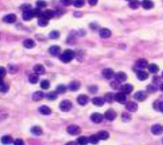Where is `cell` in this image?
Instances as JSON below:
<instances>
[{
  "mask_svg": "<svg viewBox=\"0 0 163 145\" xmlns=\"http://www.w3.org/2000/svg\"><path fill=\"white\" fill-rule=\"evenodd\" d=\"M75 57V52L71 49H67L59 55L60 60L64 63H68L74 59Z\"/></svg>",
  "mask_w": 163,
  "mask_h": 145,
  "instance_id": "obj_1",
  "label": "cell"
},
{
  "mask_svg": "<svg viewBox=\"0 0 163 145\" xmlns=\"http://www.w3.org/2000/svg\"><path fill=\"white\" fill-rule=\"evenodd\" d=\"M59 109L63 112H69L70 109H72V102L69 100H64L63 102H61Z\"/></svg>",
  "mask_w": 163,
  "mask_h": 145,
  "instance_id": "obj_2",
  "label": "cell"
},
{
  "mask_svg": "<svg viewBox=\"0 0 163 145\" xmlns=\"http://www.w3.org/2000/svg\"><path fill=\"white\" fill-rule=\"evenodd\" d=\"M67 133L70 135H77L81 133V130L80 127L77 126V125H70L67 127Z\"/></svg>",
  "mask_w": 163,
  "mask_h": 145,
  "instance_id": "obj_3",
  "label": "cell"
},
{
  "mask_svg": "<svg viewBox=\"0 0 163 145\" xmlns=\"http://www.w3.org/2000/svg\"><path fill=\"white\" fill-rule=\"evenodd\" d=\"M104 116H105V118H106L107 120L112 121L116 118L117 114H116V112H115L114 110H112V109H109V110H107V111L105 112Z\"/></svg>",
  "mask_w": 163,
  "mask_h": 145,
  "instance_id": "obj_4",
  "label": "cell"
},
{
  "mask_svg": "<svg viewBox=\"0 0 163 145\" xmlns=\"http://www.w3.org/2000/svg\"><path fill=\"white\" fill-rule=\"evenodd\" d=\"M151 133L154 135H160L163 133V127L159 124H155L151 127Z\"/></svg>",
  "mask_w": 163,
  "mask_h": 145,
  "instance_id": "obj_5",
  "label": "cell"
},
{
  "mask_svg": "<svg viewBox=\"0 0 163 145\" xmlns=\"http://www.w3.org/2000/svg\"><path fill=\"white\" fill-rule=\"evenodd\" d=\"M115 100L117 102L123 104L127 102V95L123 92H119L115 94Z\"/></svg>",
  "mask_w": 163,
  "mask_h": 145,
  "instance_id": "obj_6",
  "label": "cell"
},
{
  "mask_svg": "<svg viewBox=\"0 0 163 145\" xmlns=\"http://www.w3.org/2000/svg\"><path fill=\"white\" fill-rule=\"evenodd\" d=\"M102 76L107 80H109V79L112 78L115 74H114V71L112 70V69H110V68H106V69H104L102 70Z\"/></svg>",
  "mask_w": 163,
  "mask_h": 145,
  "instance_id": "obj_7",
  "label": "cell"
},
{
  "mask_svg": "<svg viewBox=\"0 0 163 145\" xmlns=\"http://www.w3.org/2000/svg\"><path fill=\"white\" fill-rule=\"evenodd\" d=\"M114 77H115V80L119 82V83L126 81L127 80V75L123 72H119L117 73H115Z\"/></svg>",
  "mask_w": 163,
  "mask_h": 145,
  "instance_id": "obj_8",
  "label": "cell"
},
{
  "mask_svg": "<svg viewBox=\"0 0 163 145\" xmlns=\"http://www.w3.org/2000/svg\"><path fill=\"white\" fill-rule=\"evenodd\" d=\"M148 67V63L147 59H140L137 61L136 63V67L138 68L140 70H144L146 67Z\"/></svg>",
  "mask_w": 163,
  "mask_h": 145,
  "instance_id": "obj_9",
  "label": "cell"
},
{
  "mask_svg": "<svg viewBox=\"0 0 163 145\" xmlns=\"http://www.w3.org/2000/svg\"><path fill=\"white\" fill-rule=\"evenodd\" d=\"M103 116L101 113L98 112H94L91 115V119L92 122L95 123H100L103 120Z\"/></svg>",
  "mask_w": 163,
  "mask_h": 145,
  "instance_id": "obj_10",
  "label": "cell"
},
{
  "mask_svg": "<svg viewBox=\"0 0 163 145\" xmlns=\"http://www.w3.org/2000/svg\"><path fill=\"white\" fill-rule=\"evenodd\" d=\"M3 20L5 22V23H8V24L15 23V22L16 21V16L15 14L10 13V14L5 16L3 17Z\"/></svg>",
  "mask_w": 163,
  "mask_h": 145,
  "instance_id": "obj_11",
  "label": "cell"
},
{
  "mask_svg": "<svg viewBox=\"0 0 163 145\" xmlns=\"http://www.w3.org/2000/svg\"><path fill=\"white\" fill-rule=\"evenodd\" d=\"M99 35L102 38H109L112 35V32L108 28H102L99 30Z\"/></svg>",
  "mask_w": 163,
  "mask_h": 145,
  "instance_id": "obj_12",
  "label": "cell"
},
{
  "mask_svg": "<svg viewBox=\"0 0 163 145\" xmlns=\"http://www.w3.org/2000/svg\"><path fill=\"white\" fill-rule=\"evenodd\" d=\"M88 97L86 94H80L77 97V102L80 105H86L88 104Z\"/></svg>",
  "mask_w": 163,
  "mask_h": 145,
  "instance_id": "obj_13",
  "label": "cell"
},
{
  "mask_svg": "<svg viewBox=\"0 0 163 145\" xmlns=\"http://www.w3.org/2000/svg\"><path fill=\"white\" fill-rule=\"evenodd\" d=\"M55 16V11L51 10V9H47V10H46V11H44V12L42 13V17L49 20L50 19L53 18Z\"/></svg>",
  "mask_w": 163,
  "mask_h": 145,
  "instance_id": "obj_14",
  "label": "cell"
},
{
  "mask_svg": "<svg viewBox=\"0 0 163 145\" xmlns=\"http://www.w3.org/2000/svg\"><path fill=\"white\" fill-rule=\"evenodd\" d=\"M49 53L53 55V56H58L60 54L61 48L58 45H52L49 48Z\"/></svg>",
  "mask_w": 163,
  "mask_h": 145,
  "instance_id": "obj_15",
  "label": "cell"
},
{
  "mask_svg": "<svg viewBox=\"0 0 163 145\" xmlns=\"http://www.w3.org/2000/svg\"><path fill=\"white\" fill-rule=\"evenodd\" d=\"M147 98V93L145 91H137V93L134 94V98L139 102H142V101H145Z\"/></svg>",
  "mask_w": 163,
  "mask_h": 145,
  "instance_id": "obj_16",
  "label": "cell"
},
{
  "mask_svg": "<svg viewBox=\"0 0 163 145\" xmlns=\"http://www.w3.org/2000/svg\"><path fill=\"white\" fill-rule=\"evenodd\" d=\"M34 71L35 73L38 74V75H42V74H44L45 72H46V70H45V67L42 64H36L34 67Z\"/></svg>",
  "mask_w": 163,
  "mask_h": 145,
  "instance_id": "obj_17",
  "label": "cell"
},
{
  "mask_svg": "<svg viewBox=\"0 0 163 145\" xmlns=\"http://www.w3.org/2000/svg\"><path fill=\"white\" fill-rule=\"evenodd\" d=\"M133 90V85L130 84H126L122 86L121 88V91H123V93H125L126 94H130Z\"/></svg>",
  "mask_w": 163,
  "mask_h": 145,
  "instance_id": "obj_18",
  "label": "cell"
},
{
  "mask_svg": "<svg viewBox=\"0 0 163 145\" xmlns=\"http://www.w3.org/2000/svg\"><path fill=\"white\" fill-rule=\"evenodd\" d=\"M126 108L128 111L130 112H136L137 109H138V105L136 102H129L127 103Z\"/></svg>",
  "mask_w": 163,
  "mask_h": 145,
  "instance_id": "obj_19",
  "label": "cell"
},
{
  "mask_svg": "<svg viewBox=\"0 0 163 145\" xmlns=\"http://www.w3.org/2000/svg\"><path fill=\"white\" fill-rule=\"evenodd\" d=\"M105 102V98L102 97H95L92 99V103L96 106H102Z\"/></svg>",
  "mask_w": 163,
  "mask_h": 145,
  "instance_id": "obj_20",
  "label": "cell"
},
{
  "mask_svg": "<svg viewBox=\"0 0 163 145\" xmlns=\"http://www.w3.org/2000/svg\"><path fill=\"white\" fill-rule=\"evenodd\" d=\"M141 5L145 9H151L154 7V3L151 0H143Z\"/></svg>",
  "mask_w": 163,
  "mask_h": 145,
  "instance_id": "obj_21",
  "label": "cell"
},
{
  "mask_svg": "<svg viewBox=\"0 0 163 145\" xmlns=\"http://www.w3.org/2000/svg\"><path fill=\"white\" fill-rule=\"evenodd\" d=\"M137 76L140 80H146L148 78V73L144 70H139L137 72Z\"/></svg>",
  "mask_w": 163,
  "mask_h": 145,
  "instance_id": "obj_22",
  "label": "cell"
},
{
  "mask_svg": "<svg viewBox=\"0 0 163 145\" xmlns=\"http://www.w3.org/2000/svg\"><path fill=\"white\" fill-rule=\"evenodd\" d=\"M80 87H81V84L77 80H73L69 84V89L72 91H77L80 88Z\"/></svg>",
  "mask_w": 163,
  "mask_h": 145,
  "instance_id": "obj_23",
  "label": "cell"
},
{
  "mask_svg": "<svg viewBox=\"0 0 163 145\" xmlns=\"http://www.w3.org/2000/svg\"><path fill=\"white\" fill-rule=\"evenodd\" d=\"M44 98V94L42 91H36L32 94V99L35 102H38L41 101Z\"/></svg>",
  "mask_w": 163,
  "mask_h": 145,
  "instance_id": "obj_24",
  "label": "cell"
},
{
  "mask_svg": "<svg viewBox=\"0 0 163 145\" xmlns=\"http://www.w3.org/2000/svg\"><path fill=\"white\" fill-rule=\"evenodd\" d=\"M39 112L41 114H42V115H50L51 113V109L48 107V106L46 105H42V107H40L39 108Z\"/></svg>",
  "mask_w": 163,
  "mask_h": 145,
  "instance_id": "obj_25",
  "label": "cell"
},
{
  "mask_svg": "<svg viewBox=\"0 0 163 145\" xmlns=\"http://www.w3.org/2000/svg\"><path fill=\"white\" fill-rule=\"evenodd\" d=\"M30 131L35 136H41L42 134V129L38 126H34V127H32Z\"/></svg>",
  "mask_w": 163,
  "mask_h": 145,
  "instance_id": "obj_26",
  "label": "cell"
},
{
  "mask_svg": "<svg viewBox=\"0 0 163 145\" xmlns=\"http://www.w3.org/2000/svg\"><path fill=\"white\" fill-rule=\"evenodd\" d=\"M1 142L3 143V144L9 145L11 144L12 143H14V141H13V139L12 138V136H4L1 138Z\"/></svg>",
  "mask_w": 163,
  "mask_h": 145,
  "instance_id": "obj_27",
  "label": "cell"
},
{
  "mask_svg": "<svg viewBox=\"0 0 163 145\" xmlns=\"http://www.w3.org/2000/svg\"><path fill=\"white\" fill-rule=\"evenodd\" d=\"M28 80H29V82H30V84H37L38 82V80H39V76H38V74H37V73H31L30 76H29V77H28Z\"/></svg>",
  "mask_w": 163,
  "mask_h": 145,
  "instance_id": "obj_28",
  "label": "cell"
},
{
  "mask_svg": "<svg viewBox=\"0 0 163 145\" xmlns=\"http://www.w3.org/2000/svg\"><path fill=\"white\" fill-rule=\"evenodd\" d=\"M77 143L79 145H87L88 143H89V138L84 136H80V137L77 138Z\"/></svg>",
  "mask_w": 163,
  "mask_h": 145,
  "instance_id": "obj_29",
  "label": "cell"
},
{
  "mask_svg": "<svg viewBox=\"0 0 163 145\" xmlns=\"http://www.w3.org/2000/svg\"><path fill=\"white\" fill-rule=\"evenodd\" d=\"M97 135L99 137L100 140H107L109 137V133L106 131V130H102V131H99L98 133H97Z\"/></svg>",
  "mask_w": 163,
  "mask_h": 145,
  "instance_id": "obj_30",
  "label": "cell"
},
{
  "mask_svg": "<svg viewBox=\"0 0 163 145\" xmlns=\"http://www.w3.org/2000/svg\"><path fill=\"white\" fill-rule=\"evenodd\" d=\"M24 46L26 48H33L35 46V42L32 39H26L24 42Z\"/></svg>",
  "mask_w": 163,
  "mask_h": 145,
  "instance_id": "obj_31",
  "label": "cell"
},
{
  "mask_svg": "<svg viewBox=\"0 0 163 145\" xmlns=\"http://www.w3.org/2000/svg\"><path fill=\"white\" fill-rule=\"evenodd\" d=\"M33 14L31 12V9L30 10H27V11H24L23 13V19L24 20H30L31 19L33 18Z\"/></svg>",
  "mask_w": 163,
  "mask_h": 145,
  "instance_id": "obj_32",
  "label": "cell"
},
{
  "mask_svg": "<svg viewBox=\"0 0 163 145\" xmlns=\"http://www.w3.org/2000/svg\"><path fill=\"white\" fill-rule=\"evenodd\" d=\"M148 69L149 70V72H151V73H156V72H158V70H159L158 67L154 63L149 64L148 67Z\"/></svg>",
  "mask_w": 163,
  "mask_h": 145,
  "instance_id": "obj_33",
  "label": "cell"
},
{
  "mask_svg": "<svg viewBox=\"0 0 163 145\" xmlns=\"http://www.w3.org/2000/svg\"><path fill=\"white\" fill-rule=\"evenodd\" d=\"M141 5V3H140L139 0H131L130 1V3H129V6H130V8L133 9H137Z\"/></svg>",
  "mask_w": 163,
  "mask_h": 145,
  "instance_id": "obj_34",
  "label": "cell"
},
{
  "mask_svg": "<svg viewBox=\"0 0 163 145\" xmlns=\"http://www.w3.org/2000/svg\"><path fill=\"white\" fill-rule=\"evenodd\" d=\"M58 93L57 91H51V92H49L47 95H46V97H47V98H48V100H50V101H54V100H55L56 98H57L58 97Z\"/></svg>",
  "mask_w": 163,
  "mask_h": 145,
  "instance_id": "obj_35",
  "label": "cell"
},
{
  "mask_svg": "<svg viewBox=\"0 0 163 145\" xmlns=\"http://www.w3.org/2000/svg\"><path fill=\"white\" fill-rule=\"evenodd\" d=\"M31 12H32L34 17H42V12L41 11L40 8H35V9H31Z\"/></svg>",
  "mask_w": 163,
  "mask_h": 145,
  "instance_id": "obj_36",
  "label": "cell"
},
{
  "mask_svg": "<svg viewBox=\"0 0 163 145\" xmlns=\"http://www.w3.org/2000/svg\"><path fill=\"white\" fill-rule=\"evenodd\" d=\"M99 137L98 136V135L93 134L89 137V143H91L92 144H97L98 141H99Z\"/></svg>",
  "mask_w": 163,
  "mask_h": 145,
  "instance_id": "obj_37",
  "label": "cell"
},
{
  "mask_svg": "<svg viewBox=\"0 0 163 145\" xmlns=\"http://www.w3.org/2000/svg\"><path fill=\"white\" fill-rule=\"evenodd\" d=\"M105 101L106 102H111L113 100H115V95L112 93H108V94H106L105 96Z\"/></svg>",
  "mask_w": 163,
  "mask_h": 145,
  "instance_id": "obj_38",
  "label": "cell"
},
{
  "mask_svg": "<svg viewBox=\"0 0 163 145\" xmlns=\"http://www.w3.org/2000/svg\"><path fill=\"white\" fill-rule=\"evenodd\" d=\"M84 0H74L73 1V6L77 8H81L84 6Z\"/></svg>",
  "mask_w": 163,
  "mask_h": 145,
  "instance_id": "obj_39",
  "label": "cell"
},
{
  "mask_svg": "<svg viewBox=\"0 0 163 145\" xmlns=\"http://www.w3.org/2000/svg\"><path fill=\"white\" fill-rule=\"evenodd\" d=\"M38 25H39L40 27H46L47 26L48 24V20H46V19L43 18V17H40L39 20H38Z\"/></svg>",
  "mask_w": 163,
  "mask_h": 145,
  "instance_id": "obj_40",
  "label": "cell"
},
{
  "mask_svg": "<svg viewBox=\"0 0 163 145\" xmlns=\"http://www.w3.org/2000/svg\"><path fill=\"white\" fill-rule=\"evenodd\" d=\"M67 91V88L64 86V85H58L57 88H56V91H57L59 94H63Z\"/></svg>",
  "mask_w": 163,
  "mask_h": 145,
  "instance_id": "obj_41",
  "label": "cell"
},
{
  "mask_svg": "<svg viewBox=\"0 0 163 145\" xmlns=\"http://www.w3.org/2000/svg\"><path fill=\"white\" fill-rule=\"evenodd\" d=\"M49 38L51 39H57L59 38V32L56 31V30H53L51 33L49 34Z\"/></svg>",
  "mask_w": 163,
  "mask_h": 145,
  "instance_id": "obj_42",
  "label": "cell"
},
{
  "mask_svg": "<svg viewBox=\"0 0 163 145\" xmlns=\"http://www.w3.org/2000/svg\"><path fill=\"white\" fill-rule=\"evenodd\" d=\"M41 87H42V89L46 90V89H48V88L50 87V83H49V81L47 80H44L41 82Z\"/></svg>",
  "mask_w": 163,
  "mask_h": 145,
  "instance_id": "obj_43",
  "label": "cell"
},
{
  "mask_svg": "<svg viewBox=\"0 0 163 145\" xmlns=\"http://www.w3.org/2000/svg\"><path fill=\"white\" fill-rule=\"evenodd\" d=\"M37 6H38V8H45L47 6V3L46 2H45L44 0H38L37 2Z\"/></svg>",
  "mask_w": 163,
  "mask_h": 145,
  "instance_id": "obj_44",
  "label": "cell"
},
{
  "mask_svg": "<svg viewBox=\"0 0 163 145\" xmlns=\"http://www.w3.org/2000/svg\"><path fill=\"white\" fill-rule=\"evenodd\" d=\"M147 89L149 92H155L158 90V87L155 84H149Z\"/></svg>",
  "mask_w": 163,
  "mask_h": 145,
  "instance_id": "obj_45",
  "label": "cell"
},
{
  "mask_svg": "<svg viewBox=\"0 0 163 145\" xmlns=\"http://www.w3.org/2000/svg\"><path fill=\"white\" fill-rule=\"evenodd\" d=\"M9 84H1V91L3 92V93H6L7 91H9Z\"/></svg>",
  "mask_w": 163,
  "mask_h": 145,
  "instance_id": "obj_46",
  "label": "cell"
},
{
  "mask_svg": "<svg viewBox=\"0 0 163 145\" xmlns=\"http://www.w3.org/2000/svg\"><path fill=\"white\" fill-rule=\"evenodd\" d=\"M73 1L74 0H61V3L62 4L65 6H69L70 5L73 4Z\"/></svg>",
  "mask_w": 163,
  "mask_h": 145,
  "instance_id": "obj_47",
  "label": "cell"
},
{
  "mask_svg": "<svg viewBox=\"0 0 163 145\" xmlns=\"http://www.w3.org/2000/svg\"><path fill=\"white\" fill-rule=\"evenodd\" d=\"M122 117H123V119L125 122H128V121L131 119L130 115H129L128 113H123V115H122Z\"/></svg>",
  "mask_w": 163,
  "mask_h": 145,
  "instance_id": "obj_48",
  "label": "cell"
},
{
  "mask_svg": "<svg viewBox=\"0 0 163 145\" xmlns=\"http://www.w3.org/2000/svg\"><path fill=\"white\" fill-rule=\"evenodd\" d=\"M9 71L10 73H15L17 71V67H15V66H9Z\"/></svg>",
  "mask_w": 163,
  "mask_h": 145,
  "instance_id": "obj_49",
  "label": "cell"
},
{
  "mask_svg": "<svg viewBox=\"0 0 163 145\" xmlns=\"http://www.w3.org/2000/svg\"><path fill=\"white\" fill-rule=\"evenodd\" d=\"M22 9V10L23 11H27V10H30V9H31V6H30V5H27V4H24V5H23V6L20 7Z\"/></svg>",
  "mask_w": 163,
  "mask_h": 145,
  "instance_id": "obj_50",
  "label": "cell"
},
{
  "mask_svg": "<svg viewBox=\"0 0 163 145\" xmlns=\"http://www.w3.org/2000/svg\"><path fill=\"white\" fill-rule=\"evenodd\" d=\"M0 72H1V79H3V77L6 76V70L4 67H1L0 68Z\"/></svg>",
  "mask_w": 163,
  "mask_h": 145,
  "instance_id": "obj_51",
  "label": "cell"
},
{
  "mask_svg": "<svg viewBox=\"0 0 163 145\" xmlns=\"http://www.w3.org/2000/svg\"><path fill=\"white\" fill-rule=\"evenodd\" d=\"M14 145H24V140L22 139H16L14 140Z\"/></svg>",
  "mask_w": 163,
  "mask_h": 145,
  "instance_id": "obj_52",
  "label": "cell"
},
{
  "mask_svg": "<svg viewBox=\"0 0 163 145\" xmlns=\"http://www.w3.org/2000/svg\"><path fill=\"white\" fill-rule=\"evenodd\" d=\"M158 109L160 112H163V101H162V102L158 103Z\"/></svg>",
  "mask_w": 163,
  "mask_h": 145,
  "instance_id": "obj_53",
  "label": "cell"
},
{
  "mask_svg": "<svg viewBox=\"0 0 163 145\" xmlns=\"http://www.w3.org/2000/svg\"><path fill=\"white\" fill-rule=\"evenodd\" d=\"M98 0H88V3L91 6H95L97 3H98Z\"/></svg>",
  "mask_w": 163,
  "mask_h": 145,
  "instance_id": "obj_54",
  "label": "cell"
},
{
  "mask_svg": "<svg viewBox=\"0 0 163 145\" xmlns=\"http://www.w3.org/2000/svg\"><path fill=\"white\" fill-rule=\"evenodd\" d=\"M66 145H77V142H74V141H70V142L67 143Z\"/></svg>",
  "mask_w": 163,
  "mask_h": 145,
  "instance_id": "obj_55",
  "label": "cell"
},
{
  "mask_svg": "<svg viewBox=\"0 0 163 145\" xmlns=\"http://www.w3.org/2000/svg\"><path fill=\"white\" fill-rule=\"evenodd\" d=\"M160 90L162 91H163V83H162V84L160 85Z\"/></svg>",
  "mask_w": 163,
  "mask_h": 145,
  "instance_id": "obj_56",
  "label": "cell"
},
{
  "mask_svg": "<svg viewBox=\"0 0 163 145\" xmlns=\"http://www.w3.org/2000/svg\"><path fill=\"white\" fill-rule=\"evenodd\" d=\"M127 1H131V0H127Z\"/></svg>",
  "mask_w": 163,
  "mask_h": 145,
  "instance_id": "obj_57",
  "label": "cell"
},
{
  "mask_svg": "<svg viewBox=\"0 0 163 145\" xmlns=\"http://www.w3.org/2000/svg\"><path fill=\"white\" fill-rule=\"evenodd\" d=\"M162 77H163V72H162Z\"/></svg>",
  "mask_w": 163,
  "mask_h": 145,
  "instance_id": "obj_58",
  "label": "cell"
}]
</instances>
